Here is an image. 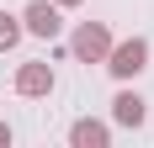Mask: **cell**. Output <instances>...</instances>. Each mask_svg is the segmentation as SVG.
I'll return each instance as SVG.
<instances>
[{
	"instance_id": "obj_1",
	"label": "cell",
	"mask_w": 154,
	"mask_h": 148,
	"mask_svg": "<svg viewBox=\"0 0 154 148\" xmlns=\"http://www.w3.org/2000/svg\"><path fill=\"white\" fill-rule=\"evenodd\" d=\"M101 64H106V69L117 74V79H133V74H143V69H149V43H143V37H128V43H112Z\"/></svg>"
},
{
	"instance_id": "obj_2",
	"label": "cell",
	"mask_w": 154,
	"mask_h": 148,
	"mask_svg": "<svg viewBox=\"0 0 154 148\" xmlns=\"http://www.w3.org/2000/svg\"><path fill=\"white\" fill-rule=\"evenodd\" d=\"M69 48H75L80 64H101V58H106V48H112V32L101 27V21H80V32H75V43H69Z\"/></svg>"
},
{
	"instance_id": "obj_3",
	"label": "cell",
	"mask_w": 154,
	"mask_h": 148,
	"mask_svg": "<svg viewBox=\"0 0 154 148\" xmlns=\"http://www.w3.org/2000/svg\"><path fill=\"white\" fill-rule=\"evenodd\" d=\"M59 5L53 0H32L27 11H21V32H32V37H59Z\"/></svg>"
},
{
	"instance_id": "obj_4",
	"label": "cell",
	"mask_w": 154,
	"mask_h": 148,
	"mask_svg": "<svg viewBox=\"0 0 154 148\" xmlns=\"http://www.w3.org/2000/svg\"><path fill=\"white\" fill-rule=\"evenodd\" d=\"M48 90H53V69H48V64H21V69H16V95L37 101Z\"/></svg>"
},
{
	"instance_id": "obj_5",
	"label": "cell",
	"mask_w": 154,
	"mask_h": 148,
	"mask_svg": "<svg viewBox=\"0 0 154 148\" xmlns=\"http://www.w3.org/2000/svg\"><path fill=\"white\" fill-rule=\"evenodd\" d=\"M69 143H75V148H106V143H112V132H106V122L80 117L75 127H69Z\"/></svg>"
},
{
	"instance_id": "obj_6",
	"label": "cell",
	"mask_w": 154,
	"mask_h": 148,
	"mask_svg": "<svg viewBox=\"0 0 154 148\" xmlns=\"http://www.w3.org/2000/svg\"><path fill=\"white\" fill-rule=\"evenodd\" d=\"M112 117L122 122V127H143V122H149V106H143V95H133V90H122V95L112 101Z\"/></svg>"
},
{
	"instance_id": "obj_7",
	"label": "cell",
	"mask_w": 154,
	"mask_h": 148,
	"mask_svg": "<svg viewBox=\"0 0 154 148\" xmlns=\"http://www.w3.org/2000/svg\"><path fill=\"white\" fill-rule=\"evenodd\" d=\"M16 43H21V16H5V11H0V53H11Z\"/></svg>"
},
{
	"instance_id": "obj_8",
	"label": "cell",
	"mask_w": 154,
	"mask_h": 148,
	"mask_svg": "<svg viewBox=\"0 0 154 148\" xmlns=\"http://www.w3.org/2000/svg\"><path fill=\"white\" fill-rule=\"evenodd\" d=\"M0 143H11V127H5V122H0Z\"/></svg>"
},
{
	"instance_id": "obj_9",
	"label": "cell",
	"mask_w": 154,
	"mask_h": 148,
	"mask_svg": "<svg viewBox=\"0 0 154 148\" xmlns=\"http://www.w3.org/2000/svg\"><path fill=\"white\" fill-rule=\"evenodd\" d=\"M53 5H59V11H69V5H80V0H53Z\"/></svg>"
}]
</instances>
